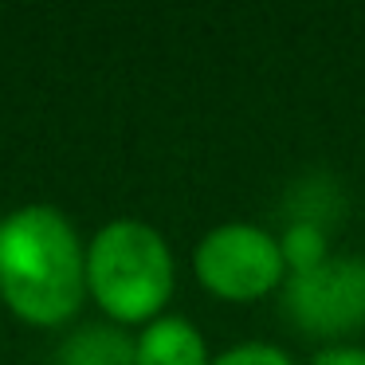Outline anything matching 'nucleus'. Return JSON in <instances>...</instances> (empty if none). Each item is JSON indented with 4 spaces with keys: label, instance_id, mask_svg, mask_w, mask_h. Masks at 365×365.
I'll list each match as a JSON object with an SVG mask.
<instances>
[{
    "label": "nucleus",
    "instance_id": "f257e3e1",
    "mask_svg": "<svg viewBox=\"0 0 365 365\" xmlns=\"http://www.w3.org/2000/svg\"><path fill=\"white\" fill-rule=\"evenodd\" d=\"M0 299L20 322L63 326L87 299V247L51 205H24L0 220Z\"/></svg>",
    "mask_w": 365,
    "mask_h": 365
},
{
    "label": "nucleus",
    "instance_id": "f03ea898",
    "mask_svg": "<svg viewBox=\"0 0 365 365\" xmlns=\"http://www.w3.org/2000/svg\"><path fill=\"white\" fill-rule=\"evenodd\" d=\"M173 252L153 224L118 216L95 232L87 247V294L114 322L150 326L173 299Z\"/></svg>",
    "mask_w": 365,
    "mask_h": 365
},
{
    "label": "nucleus",
    "instance_id": "7ed1b4c3",
    "mask_svg": "<svg viewBox=\"0 0 365 365\" xmlns=\"http://www.w3.org/2000/svg\"><path fill=\"white\" fill-rule=\"evenodd\" d=\"M197 283L224 302H255L287 283V259L279 236L259 224L232 220L212 228L192 252Z\"/></svg>",
    "mask_w": 365,
    "mask_h": 365
},
{
    "label": "nucleus",
    "instance_id": "20e7f679",
    "mask_svg": "<svg viewBox=\"0 0 365 365\" xmlns=\"http://www.w3.org/2000/svg\"><path fill=\"white\" fill-rule=\"evenodd\" d=\"M283 314L310 338H346L365 330V259L330 255L283 283Z\"/></svg>",
    "mask_w": 365,
    "mask_h": 365
},
{
    "label": "nucleus",
    "instance_id": "39448f33",
    "mask_svg": "<svg viewBox=\"0 0 365 365\" xmlns=\"http://www.w3.org/2000/svg\"><path fill=\"white\" fill-rule=\"evenodd\" d=\"M134 365H212L208 341L189 318L161 314L134 341Z\"/></svg>",
    "mask_w": 365,
    "mask_h": 365
},
{
    "label": "nucleus",
    "instance_id": "423d86ee",
    "mask_svg": "<svg viewBox=\"0 0 365 365\" xmlns=\"http://www.w3.org/2000/svg\"><path fill=\"white\" fill-rule=\"evenodd\" d=\"M56 365H134V341L114 326H83L63 341Z\"/></svg>",
    "mask_w": 365,
    "mask_h": 365
},
{
    "label": "nucleus",
    "instance_id": "0eeeda50",
    "mask_svg": "<svg viewBox=\"0 0 365 365\" xmlns=\"http://www.w3.org/2000/svg\"><path fill=\"white\" fill-rule=\"evenodd\" d=\"M212 365H294V361H291V354H283L279 346H267V341H244V346L224 349Z\"/></svg>",
    "mask_w": 365,
    "mask_h": 365
},
{
    "label": "nucleus",
    "instance_id": "6e6552de",
    "mask_svg": "<svg viewBox=\"0 0 365 365\" xmlns=\"http://www.w3.org/2000/svg\"><path fill=\"white\" fill-rule=\"evenodd\" d=\"M310 365H365L361 346H326L310 357Z\"/></svg>",
    "mask_w": 365,
    "mask_h": 365
}]
</instances>
